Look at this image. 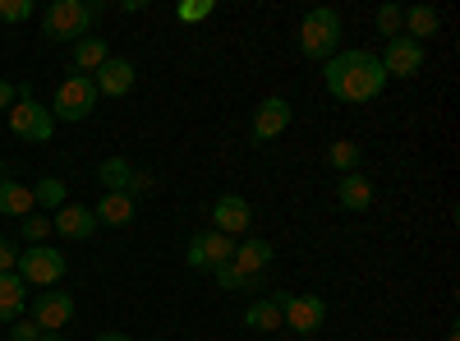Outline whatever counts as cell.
<instances>
[{"mask_svg":"<svg viewBox=\"0 0 460 341\" xmlns=\"http://www.w3.org/2000/svg\"><path fill=\"white\" fill-rule=\"evenodd\" d=\"M323 79H327V93L336 102L364 106V102H373L382 88H387V69H382V60L373 51H336L323 65Z\"/></svg>","mask_w":460,"mask_h":341,"instance_id":"1","label":"cell"},{"mask_svg":"<svg viewBox=\"0 0 460 341\" xmlns=\"http://www.w3.org/2000/svg\"><path fill=\"white\" fill-rule=\"evenodd\" d=\"M97 19H102V5H93V0H51L42 14V28L56 42H84Z\"/></svg>","mask_w":460,"mask_h":341,"instance_id":"2","label":"cell"},{"mask_svg":"<svg viewBox=\"0 0 460 341\" xmlns=\"http://www.w3.org/2000/svg\"><path fill=\"white\" fill-rule=\"evenodd\" d=\"M336 47H341V14L327 10V5L304 14V23H299V51L309 56V60H323L327 65L336 56Z\"/></svg>","mask_w":460,"mask_h":341,"instance_id":"3","label":"cell"},{"mask_svg":"<svg viewBox=\"0 0 460 341\" xmlns=\"http://www.w3.org/2000/svg\"><path fill=\"white\" fill-rule=\"evenodd\" d=\"M97 111V84L93 74H74L56 88V102H51V121H65V125H79Z\"/></svg>","mask_w":460,"mask_h":341,"instance_id":"4","label":"cell"},{"mask_svg":"<svg viewBox=\"0 0 460 341\" xmlns=\"http://www.w3.org/2000/svg\"><path fill=\"white\" fill-rule=\"evenodd\" d=\"M65 268H69V258L60 249H51V245H28L19 254V263H14V273L23 277V286H42V291L60 286Z\"/></svg>","mask_w":460,"mask_h":341,"instance_id":"5","label":"cell"},{"mask_svg":"<svg viewBox=\"0 0 460 341\" xmlns=\"http://www.w3.org/2000/svg\"><path fill=\"white\" fill-rule=\"evenodd\" d=\"M10 116V130L19 134V139H28V143H47L51 134H56V121H51V106H42V102H32V93L23 88V97L5 111Z\"/></svg>","mask_w":460,"mask_h":341,"instance_id":"6","label":"cell"},{"mask_svg":"<svg viewBox=\"0 0 460 341\" xmlns=\"http://www.w3.org/2000/svg\"><path fill=\"white\" fill-rule=\"evenodd\" d=\"M277 305H281V323L290 328V332H299V337H309V332H318L323 328V319H327V305H323V295H277Z\"/></svg>","mask_w":460,"mask_h":341,"instance_id":"7","label":"cell"},{"mask_svg":"<svg viewBox=\"0 0 460 341\" xmlns=\"http://www.w3.org/2000/svg\"><path fill=\"white\" fill-rule=\"evenodd\" d=\"M230 254H235V240L221 236V231H199L194 240H189V268L194 273H212L221 268V263H230Z\"/></svg>","mask_w":460,"mask_h":341,"instance_id":"8","label":"cell"},{"mask_svg":"<svg viewBox=\"0 0 460 341\" xmlns=\"http://www.w3.org/2000/svg\"><path fill=\"white\" fill-rule=\"evenodd\" d=\"M382 69H387V79L396 74V79H414L419 69H424V42H414V37H392L387 47H382Z\"/></svg>","mask_w":460,"mask_h":341,"instance_id":"9","label":"cell"},{"mask_svg":"<svg viewBox=\"0 0 460 341\" xmlns=\"http://www.w3.org/2000/svg\"><path fill=\"white\" fill-rule=\"evenodd\" d=\"M42 332H65V323L74 319V295H65L60 286L42 291V295H32V314H28Z\"/></svg>","mask_w":460,"mask_h":341,"instance_id":"10","label":"cell"},{"mask_svg":"<svg viewBox=\"0 0 460 341\" xmlns=\"http://www.w3.org/2000/svg\"><path fill=\"white\" fill-rule=\"evenodd\" d=\"M212 231H221V236H244L249 226H253V208H249V199H240V194H221L217 203H212Z\"/></svg>","mask_w":460,"mask_h":341,"instance_id":"11","label":"cell"},{"mask_svg":"<svg viewBox=\"0 0 460 341\" xmlns=\"http://www.w3.org/2000/svg\"><path fill=\"white\" fill-rule=\"evenodd\" d=\"M290 116H295V111H290V102L286 97H267L258 111H253V143H272L277 134H286V125H290Z\"/></svg>","mask_w":460,"mask_h":341,"instance_id":"12","label":"cell"},{"mask_svg":"<svg viewBox=\"0 0 460 341\" xmlns=\"http://www.w3.org/2000/svg\"><path fill=\"white\" fill-rule=\"evenodd\" d=\"M267 263H272V245L258 240V236L240 240L235 254H230V268H235L244 282H249V277H262V273H267Z\"/></svg>","mask_w":460,"mask_h":341,"instance_id":"13","label":"cell"},{"mask_svg":"<svg viewBox=\"0 0 460 341\" xmlns=\"http://www.w3.org/2000/svg\"><path fill=\"white\" fill-rule=\"evenodd\" d=\"M134 65L129 60H120V56H111L97 74H93V84H97V97H125L129 88H134Z\"/></svg>","mask_w":460,"mask_h":341,"instance_id":"14","label":"cell"},{"mask_svg":"<svg viewBox=\"0 0 460 341\" xmlns=\"http://www.w3.org/2000/svg\"><path fill=\"white\" fill-rule=\"evenodd\" d=\"M51 226H56V236H65V240H93L97 217H93V208H84V203H65V208L51 217Z\"/></svg>","mask_w":460,"mask_h":341,"instance_id":"15","label":"cell"},{"mask_svg":"<svg viewBox=\"0 0 460 341\" xmlns=\"http://www.w3.org/2000/svg\"><path fill=\"white\" fill-rule=\"evenodd\" d=\"M336 203H341L345 212H364V208L373 203V180H368L364 171L341 175V184H336Z\"/></svg>","mask_w":460,"mask_h":341,"instance_id":"16","label":"cell"},{"mask_svg":"<svg viewBox=\"0 0 460 341\" xmlns=\"http://www.w3.org/2000/svg\"><path fill=\"white\" fill-rule=\"evenodd\" d=\"M28 310V286L19 273H0V323H14Z\"/></svg>","mask_w":460,"mask_h":341,"instance_id":"17","label":"cell"},{"mask_svg":"<svg viewBox=\"0 0 460 341\" xmlns=\"http://www.w3.org/2000/svg\"><path fill=\"white\" fill-rule=\"evenodd\" d=\"M37 199H32V184L19 180H0V217H32Z\"/></svg>","mask_w":460,"mask_h":341,"instance_id":"18","label":"cell"},{"mask_svg":"<svg viewBox=\"0 0 460 341\" xmlns=\"http://www.w3.org/2000/svg\"><path fill=\"white\" fill-rule=\"evenodd\" d=\"M244 328H249V332H281L286 323H281V305H277V295L253 300V305L244 310Z\"/></svg>","mask_w":460,"mask_h":341,"instance_id":"19","label":"cell"},{"mask_svg":"<svg viewBox=\"0 0 460 341\" xmlns=\"http://www.w3.org/2000/svg\"><path fill=\"white\" fill-rule=\"evenodd\" d=\"M97 180L106 184V194H129L134 199V166L125 157H106L97 166Z\"/></svg>","mask_w":460,"mask_h":341,"instance_id":"20","label":"cell"},{"mask_svg":"<svg viewBox=\"0 0 460 341\" xmlns=\"http://www.w3.org/2000/svg\"><path fill=\"white\" fill-rule=\"evenodd\" d=\"M93 217H97V226H129L134 221V199L129 194H102Z\"/></svg>","mask_w":460,"mask_h":341,"instance_id":"21","label":"cell"},{"mask_svg":"<svg viewBox=\"0 0 460 341\" xmlns=\"http://www.w3.org/2000/svg\"><path fill=\"white\" fill-rule=\"evenodd\" d=\"M111 60V51H106V37H84V42H74V69L79 74H97L102 65Z\"/></svg>","mask_w":460,"mask_h":341,"instance_id":"22","label":"cell"},{"mask_svg":"<svg viewBox=\"0 0 460 341\" xmlns=\"http://www.w3.org/2000/svg\"><path fill=\"white\" fill-rule=\"evenodd\" d=\"M442 28V14L433 5H410L405 10V37H414V42H424V37H438Z\"/></svg>","mask_w":460,"mask_h":341,"instance_id":"23","label":"cell"},{"mask_svg":"<svg viewBox=\"0 0 460 341\" xmlns=\"http://www.w3.org/2000/svg\"><path fill=\"white\" fill-rule=\"evenodd\" d=\"M327 162H332L341 175H350V171H359V162H364V148H359L355 139H336L332 153H327Z\"/></svg>","mask_w":460,"mask_h":341,"instance_id":"24","label":"cell"},{"mask_svg":"<svg viewBox=\"0 0 460 341\" xmlns=\"http://www.w3.org/2000/svg\"><path fill=\"white\" fill-rule=\"evenodd\" d=\"M32 199H37V208H65V184L56 180V175H47V180H37L32 184Z\"/></svg>","mask_w":460,"mask_h":341,"instance_id":"25","label":"cell"},{"mask_svg":"<svg viewBox=\"0 0 460 341\" xmlns=\"http://www.w3.org/2000/svg\"><path fill=\"white\" fill-rule=\"evenodd\" d=\"M373 19H377V32L387 37V42L405 32V10H401V5H377V14H373Z\"/></svg>","mask_w":460,"mask_h":341,"instance_id":"26","label":"cell"},{"mask_svg":"<svg viewBox=\"0 0 460 341\" xmlns=\"http://www.w3.org/2000/svg\"><path fill=\"white\" fill-rule=\"evenodd\" d=\"M51 231H56V226H51V217H42V212L23 217V236H28V245H42Z\"/></svg>","mask_w":460,"mask_h":341,"instance_id":"27","label":"cell"},{"mask_svg":"<svg viewBox=\"0 0 460 341\" xmlns=\"http://www.w3.org/2000/svg\"><path fill=\"white\" fill-rule=\"evenodd\" d=\"M175 14H180V23H203L212 14V0H184Z\"/></svg>","mask_w":460,"mask_h":341,"instance_id":"28","label":"cell"},{"mask_svg":"<svg viewBox=\"0 0 460 341\" xmlns=\"http://www.w3.org/2000/svg\"><path fill=\"white\" fill-rule=\"evenodd\" d=\"M0 19H5V23L32 19V0H0Z\"/></svg>","mask_w":460,"mask_h":341,"instance_id":"29","label":"cell"},{"mask_svg":"<svg viewBox=\"0 0 460 341\" xmlns=\"http://www.w3.org/2000/svg\"><path fill=\"white\" fill-rule=\"evenodd\" d=\"M37 337H42V328H37L32 319H14L10 323V341H37Z\"/></svg>","mask_w":460,"mask_h":341,"instance_id":"30","label":"cell"},{"mask_svg":"<svg viewBox=\"0 0 460 341\" xmlns=\"http://www.w3.org/2000/svg\"><path fill=\"white\" fill-rule=\"evenodd\" d=\"M14 263H19V249L0 236V273H14Z\"/></svg>","mask_w":460,"mask_h":341,"instance_id":"31","label":"cell"},{"mask_svg":"<svg viewBox=\"0 0 460 341\" xmlns=\"http://www.w3.org/2000/svg\"><path fill=\"white\" fill-rule=\"evenodd\" d=\"M14 102H19V88H14V84H5V79H0V111H10Z\"/></svg>","mask_w":460,"mask_h":341,"instance_id":"32","label":"cell"},{"mask_svg":"<svg viewBox=\"0 0 460 341\" xmlns=\"http://www.w3.org/2000/svg\"><path fill=\"white\" fill-rule=\"evenodd\" d=\"M147 189H152V175L147 171H134V194H147Z\"/></svg>","mask_w":460,"mask_h":341,"instance_id":"33","label":"cell"},{"mask_svg":"<svg viewBox=\"0 0 460 341\" xmlns=\"http://www.w3.org/2000/svg\"><path fill=\"white\" fill-rule=\"evenodd\" d=\"M93 341H134V337H125V332H97Z\"/></svg>","mask_w":460,"mask_h":341,"instance_id":"34","label":"cell"},{"mask_svg":"<svg viewBox=\"0 0 460 341\" xmlns=\"http://www.w3.org/2000/svg\"><path fill=\"white\" fill-rule=\"evenodd\" d=\"M37 341H65V332H42V337H37Z\"/></svg>","mask_w":460,"mask_h":341,"instance_id":"35","label":"cell"},{"mask_svg":"<svg viewBox=\"0 0 460 341\" xmlns=\"http://www.w3.org/2000/svg\"><path fill=\"white\" fill-rule=\"evenodd\" d=\"M447 341H460V332H456V328H451V332H447Z\"/></svg>","mask_w":460,"mask_h":341,"instance_id":"36","label":"cell"}]
</instances>
